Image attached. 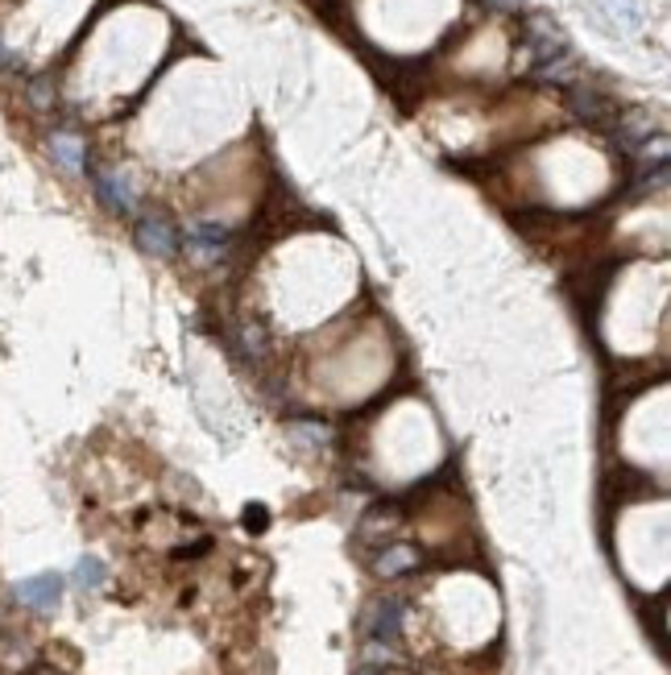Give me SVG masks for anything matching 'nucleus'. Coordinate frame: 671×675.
Wrapping results in <instances>:
<instances>
[{
	"instance_id": "obj_1",
	"label": "nucleus",
	"mask_w": 671,
	"mask_h": 675,
	"mask_svg": "<svg viewBox=\"0 0 671 675\" xmlns=\"http://www.w3.org/2000/svg\"><path fill=\"white\" fill-rule=\"evenodd\" d=\"M402 622H407V601L386 592V597H374L361 613V634L374 642H386V646H398L402 639Z\"/></svg>"
},
{
	"instance_id": "obj_2",
	"label": "nucleus",
	"mask_w": 671,
	"mask_h": 675,
	"mask_svg": "<svg viewBox=\"0 0 671 675\" xmlns=\"http://www.w3.org/2000/svg\"><path fill=\"white\" fill-rule=\"evenodd\" d=\"M25 609H34V613H54L58 601H63V576L58 572H42V576H30V580H21L18 589H13Z\"/></svg>"
},
{
	"instance_id": "obj_3",
	"label": "nucleus",
	"mask_w": 671,
	"mask_h": 675,
	"mask_svg": "<svg viewBox=\"0 0 671 675\" xmlns=\"http://www.w3.org/2000/svg\"><path fill=\"white\" fill-rule=\"evenodd\" d=\"M133 240H138L141 254L150 257H174L178 254V233L166 216H141L138 228H133Z\"/></svg>"
},
{
	"instance_id": "obj_4",
	"label": "nucleus",
	"mask_w": 671,
	"mask_h": 675,
	"mask_svg": "<svg viewBox=\"0 0 671 675\" xmlns=\"http://www.w3.org/2000/svg\"><path fill=\"white\" fill-rule=\"evenodd\" d=\"M569 104H572V113H576L581 120H588V125H602V120L618 117L614 96H605L602 87L581 84V79H572L569 84Z\"/></svg>"
},
{
	"instance_id": "obj_5",
	"label": "nucleus",
	"mask_w": 671,
	"mask_h": 675,
	"mask_svg": "<svg viewBox=\"0 0 671 675\" xmlns=\"http://www.w3.org/2000/svg\"><path fill=\"white\" fill-rule=\"evenodd\" d=\"M84 174L91 179V191H96V200H100V207L108 216H129V212H133V195L125 191V183L112 174V170L87 167Z\"/></svg>"
},
{
	"instance_id": "obj_6",
	"label": "nucleus",
	"mask_w": 671,
	"mask_h": 675,
	"mask_svg": "<svg viewBox=\"0 0 671 675\" xmlns=\"http://www.w3.org/2000/svg\"><path fill=\"white\" fill-rule=\"evenodd\" d=\"M423 564V551L411 547V543H390V547H381L378 556H374V572L381 580H402V576H411L414 568Z\"/></svg>"
},
{
	"instance_id": "obj_7",
	"label": "nucleus",
	"mask_w": 671,
	"mask_h": 675,
	"mask_svg": "<svg viewBox=\"0 0 671 675\" xmlns=\"http://www.w3.org/2000/svg\"><path fill=\"white\" fill-rule=\"evenodd\" d=\"M228 228L224 224H207V219H195V224H187V240H191V249L199 257H220V249L228 245Z\"/></svg>"
},
{
	"instance_id": "obj_8",
	"label": "nucleus",
	"mask_w": 671,
	"mask_h": 675,
	"mask_svg": "<svg viewBox=\"0 0 671 675\" xmlns=\"http://www.w3.org/2000/svg\"><path fill=\"white\" fill-rule=\"evenodd\" d=\"M51 158L67 170V174H84L87 170V150L75 133H51Z\"/></svg>"
},
{
	"instance_id": "obj_9",
	"label": "nucleus",
	"mask_w": 671,
	"mask_h": 675,
	"mask_svg": "<svg viewBox=\"0 0 671 675\" xmlns=\"http://www.w3.org/2000/svg\"><path fill=\"white\" fill-rule=\"evenodd\" d=\"M232 344H237V353L253 356V361H261V356L270 353V336H266V328H261L258 320H241V323H237V332H232Z\"/></svg>"
},
{
	"instance_id": "obj_10",
	"label": "nucleus",
	"mask_w": 671,
	"mask_h": 675,
	"mask_svg": "<svg viewBox=\"0 0 671 675\" xmlns=\"http://www.w3.org/2000/svg\"><path fill=\"white\" fill-rule=\"evenodd\" d=\"M286 436H291L303 452H320V448H327V443H332V431H327V422H320V419L291 422V427H286Z\"/></svg>"
},
{
	"instance_id": "obj_11",
	"label": "nucleus",
	"mask_w": 671,
	"mask_h": 675,
	"mask_svg": "<svg viewBox=\"0 0 671 675\" xmlns=\"http://www.w3.org/2000/svg\"><path fill=\"white\" fill-rule=\"evenodd\" d=\"M71 580H75V589L96 592L104 580H108V572H104V564L96 556H84L79 564H75V576H71Z\"/></svg>"
},
{
	"instance_id": "obj_12",
	"label": "nucleus",
	"mask_w": 671,
	"mask_h": 675,
	"mask_svg": "<svg viewBox=\"0 0 671 675\" xmlns=\"http://www.w3.org/2000/svg\"><path fill=\"white\" fill-rule=\"evenodd\" d=\"M30 100H34L37 108H46V104H51V84H46V79H37V84L30 87Z\"/></svg>"
},
{
	"instance_id": "obj_13",
	"label": "nucleus",
	"mask_w": 671,
	"mask_h": 675,
	"mask_svg": "<svg viewBox=\"0 0 671 675\" xmlns=\"http://www.w3.org/2000/svg\"><path fill=\"white\" fill-rule=\"evenodd\" d=\"M245 523H249V526H266V510L249 506V510H245Z\"/></svg>"
}]
</instances>
